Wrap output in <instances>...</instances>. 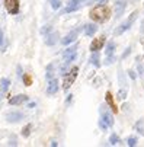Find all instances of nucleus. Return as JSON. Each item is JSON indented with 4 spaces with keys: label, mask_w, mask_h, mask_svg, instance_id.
I'll use <instances>...</instances> for the list:
<instances>
[{
    "label": "nucleus",
    "mask_w": 144,
    "mask_h": 147,
    "mask_svg": "<svg viewBox=\"0 0 144 147\" xmlns=\"http://www.w3.org/2000/svg\"><path fill=\"white\" fill-rule=\"evenodd\" d=\"M77 74H79V67H71V69L64 74V82H63V89H64V90H69V89H70V86L74 83Z\"/></svg>",
    "instance_id": "nucleus-2"
},
{
    "label": "nucleus",
    "mask_w": 144,
    "mask_h": 147,
    "mask_svg": "<svg viewBox=\"0 0 144 147\" xmlns=\"http://www.w3.org/2000/svg\"><path fill=\"white\" fill-rule=\"evenodd\" d=\"M127 144H128L130 147H134V146H137V138H135V137H130V138L127 140Z\"/></svg>",
    "instance_id": "nucleus-28"
},
{
    "label": "nucleus",
    "mask_w": 144,
    "mask_h": 147,
    "mask_svg": "<svg viewBox=\"0 0 144 147\" xmlns=\"http://www.w3.org/2000/svg\"><path fill=\"white\" fill-rule=\"evenodd\" d=\"M35 107H36L35 102H29V103H28V108H35Z\"/></svg>",
    "instance_id": "nucleus-35"
},
{
    "label": "nucleus",
    "mask_w": 144,
    "mask_h": 147,
    "mask_svg": "<svg viewBox=\"0 0 144 147\" xmlns=\"http://www.w3.org/2000/svg\"><path fill=\"white\" fill-rule=\"evenodd\" d=\"M52 31V26L51 25H45L44 28H41V34H42V35H45V34H50Z\"/></svg>",
    "instance_id": "nucleus-27"
},
{
    "label": "nucleus",
    "mask_w": 144,
    "mask_h": 147,
    "mask_svg": "<svg viewBox=\"0 0 144 147\" xmlns=\"http://www.w3.org/2000/svg\"><path fill=\"white\" fill-rule=\"evenodd\" d=\"M90 63H92V64L95 66V67H99L100 66V57H99V54H98V51H93L92 53V55H90V60H89Z\"/></svg>",
    "instance_id": "nucleus-17"
},
{
    "label": "nucleus",
    "mask_w": 144,
    "mask_h": 147,
    "mask_svg": "<svg viewBox=\"0 0 144 147\" xmlns=\"http://www.w3.org/2000/svg\"><path fill=\"white\" fill-rule=\"evenodd\" d=\"M58 38H60V34L58 32H50V34H47V38H45V44L47 45H54V44H57V41H58Z\"/></svg>",
    "instance_id": "nucleus-14"
},
{
    "label": "nucleus",
    "mask_w": 144,
    "mask_h": 147,
    "mask_svg": "<svg viewBox=\"0 0 144 147\" xmlns=\"http://www.w3.org/2000/svg\"><path fill=\"white\" fill-rule=\"evenodd\" d=\"M127 98V90L124 89V90H119V93H118V99H121V100H124Z\"/></svg>",
    "instance_id": "nucleus-29"
},
{
    "label": "nucleus",
    "mask_w": 144,
    "mask_h": 147,
    "mask_svg": "<svg viewBox=\"0 0 144 147\" xmlns=\"http://www.w3.org/2000/svg\"><path fill=\"white\" fill-rule=\"evenodd\" d=\"M114 61H115L114 55H108V58H106V61H105V64H106V66H109V64H112Z\"/></svg>",
    "instance_id": "nucleus-30"
},
{
    "label": "nucleus",
    "mask_w": 144,
    "mask_h": 147,
    "mask_svg": "<svg viewBox=\"0 0 144 147\" xmlns=\"http://www.w3.org/2000/svg\"><path fill=\"white\" fill-rule=\"evenodd\" d=\"M137 15H138V12H133L131 15H130V18L127 19V20H124L116 29H115V35L118 36V35H121V34H124L125 31H128L130 28H131V25L134 24V20L137 19Z\"/></svg>",
    "instance_id": "nucleus-3"
},
{
    "label": "nucleus",
    "mask_w": 144,
    "mask_h": 147,
    "mask_svg": "<svg viewBox=\"0 0 144 147\" xmlns=\"http://www.w3.org/2000/svg\"><path fill=\"white\" fill-rule=\"evenodd\" d=\"M130 53H131V48H130V47H128V48H127V51H125V53H124V54H122V58H125V57H127V55H128V54H130Z\"/></svg>",
    "instance_id": "nucleus-32"
},
{
    "label": "nucleus",
    "mask_w": 144,
    "mask_h": 147,
    "mask_svg": "<svg viewBox=\"0 0 144 147\" xmlns=\"http://www.w3.org/2000/svg\"><path fill=\"white\" fill-rule=\"evenodd\" d=\"M105 99H106V103L109 105V108L112 109V112L116 114V112H118V108H116V105H115V102H114V96H112V93H111V92H106Z\"/></svg>",
    "instance_id": "nucleus-15"
},
{
    "label": "nucleus",
    "mask_w": 144,
    "mask_h": 147,
    "mask_svg": "<svg viewBox=\"0 0 144 147\" xmlns=\"http://www.w3.org/2000/svg\"><path fill=\"white\" fill-rule=\"evenodd\" d=\"M28 100H29V96H26V95H16L9 99V103L10 105H22L24 102H28Z\"/></svg>",
    "instance_id": "nucleus-13"
},
{
    "label": "nucleus",
    "mask_w": 144,
    "mask_h": 147,
    "mask_svg": "<svg viewBox=\"0 0 144 147\" xmlns=\"http://www.w3.org/2000/svg\"><path fill=\"white\" fill-rule=\"evenodd\" d=\"M5 7L9 15H17L20 10V5L17 0H5Z\"/></svg>",
    "instance_id": "nucleus-5"
},
{
    "label": "nucleus",
    "mask_w": 144,
    "mask_h": 147,
    "mask_svg": "<svg viewBox=\"0 0 144 147\" xmlns=\"http://www.w3.org/2000/svg\"><path fill=\"white\" fill-rule=\"evenodd\" d=\"M83 29H85V34H86L87 36H93V35L96 34V31H98V26H96L95 24H87V25L83 26Z\"/></svg>",
    "instance_id": "nucleus-16"
},
{
    "label": "nucleus",
    "mask_w": 144,
    "mask_h": 147,
    "mask_svg": "<svg viewBox=\"0 0 144 147\" xmlns=\"http://www.w3.org/2000/svg\"><path fill=\"white\" fill-rule=\"evenodd\" d=\"M73 61H69V60H64V64H61L60 66V73L61 74H66L69 70H70V64H71Z\"/></svg>",
    "instance_id": "nucleus-18"
},
{
    "label": "nucleus",
    "mask_w": 144,
    "mask_h": 147,
    "mask_svg": "<svg viewBox=\"0 0 144 147\" xmlns=\"http://www.w3.org/2000/svg\"><path fill=\"white\" fill-rule=\"evenodd\" d=\"M24 118H25L24 112H19V111H12V112L6 114V121L12 122V124H16V122H19L20 119H24Z\"/></svg>",
    "instance_id": "nucleus-8"
},
{
    "label": "nucleus",
    "mask_w": 144,
    "mask_h": 147,
    "mask_svg": "<svg viewBox=\"0 0 144 147\" xmlns=\"http://www.w3.org/2000/svg\"><path fill=\"white\" fill-rule=\"evenodd\" d=\"M89 18L93 20V22L104 24V22H106V20L111 18V10H109V7L105 6V5H98V6H95V7L90 10Z\"/></svg>",
    "instance_id": "nucleus-1"
},
{
    "label": "nucleus",
    "mask_w": 144,
    "mask_h": 147,
    "mask_svg": "<svg viewBox=\"0 0 144 147\" xmlns=\"http://www.w3.org/2000/svg\"><path fill=\"white\" fill-rule=\"evenodd\" d=\"M87 0H69L67 3V7L63 10V13H71V12H76L79 9H81V6L86 5Z\"/></svg>",
    "instance_id": "nucleus-4"
},
{
    "label": "nucleus",
    "mask_w": 144,
    "mask_h": 147,
    "mask_svg": "<svg viewBox=\"0 0 144 147\" xmlns=\"http://www.w3.org/2000/svg\"><path fill=\"white\" fill-rule=\"evenodd\" d=\"M51 7L54 10H58L61 7V2H60V0H51Z\"/></svg>",
    "instance_id": "nucleus-26"
},
{
    "label": "nucleus",
    "mask_w": 144,
    "mask_h": 147,
    "mask_svg": "<svg viewBox=\"0 0 144 147\" xmlns=\"http://www.w3.org/2000/svg\"><path fill=\"white\" fill-rule=\"evenodd\" d=\"M125 7H127V2L125 0H116L115 2V16L116 18H119L122 13H124V10H125Z\"/></svg>",
    "instance_id": "nucleus-12"
},
{
    "label": "nucleus",
    "mask_w": 144,
    "mask_h": 147,
    "mask_svg": "<svg viewBox=\"0 0 144 147\" xmlns=\"http://www.w3.org/2000/svg\"><path fill=\"white\" fill-rule=\"evenodd\" d=\"M81 29V28H80ZM80 29H76V31H71L70 34H67L63 39H61V44H63V45H70L71 42H74V41H76V38H77V34H79V31Z\"/></svg>",
    "instance_id": "nucleus-10"
},
{
    "label": "nucleus",
    "mask_w": 144,
    "mask_h": 147,
    "mask_svg": "<svg viewBox=\"0 0 144 147\" xmlns=\"http://www.w3.org/2000/svg\"><path fill=\"white\" fill-rule=\"evenodd\" d=\"M114 51H115V42H114V41H111V42H108V45H106L105 54L106 55H114Z\"/></svg>",
    "instance_id": "nucleus-20"
},
{
    "label": "nucleus",
    "mask_w": 144,
    "mask_h": 147,
    "mask_svg": "<svg viewBox=\"0 0 144 147\" xmlns=\"http://www.w3.org/2000/svg\"><path fill=\"white\" fill-rule=\"evenodd\" d=\"M135 130L141 134V136H144V118H141V119H138L137 122H135Z\"/></svg>",
    "instance_id": "nucleus-19"
},
{
    "label": "nucleus",
    "mask_w": 144,
    "mask_h": 147,
    "mask_svg": "<svg viewBox=\"0 0 144 147\" xmlns=\"http://www.w3.org/2000/svg\"><path fill=\"white\" fill-rule=\"evenodd\" d=\"M9 85H10V80L9 79H2V82H0V90L6 92L9 89Z\"/></svg>",
    "instance_id": "nucleus-21"
},
{
    "label": "nucleus",
    "mask_w": 144,
    "mask_h": 147,
    "mask_svg": "<svg viewBox=\"0 0 144 147\" xmlns=\"http://www.w3.org/2000/svg\"><path fill=\"white\" fill-rule=\"evenodd\" d=\"M141 44H143V47H144V38L141 39Z\"/></svg>",
    "instance_id": "nucleus-38"
},
{
    "label": "nucleus",
    "mask_w": 144,
    "mask_h": 147,
    "mask_svg": "<svg viewBox=\"0 0 144 147\" xmlns=\"http://www.w3.org/2000/svg\"><path fill=\"white\" fill-rule=\"evenodd\" d=\"M51 146H52V147H57L58 143H57V141H51Z\"/></svg>",
    "instance_id": "nucleus-37"
},
{
    "label": "nucleus",
    "mask_w": 144,
    "mask_h": 147,
    "mask_svg": "<svg viewBox=\"0 0 144 147\" xmlns=\"http://www.w3.org/2000/svg\"><path fill=\"white\" fill-rule=\"evenodd\" d=\"M100 119L104 121L108 127H112V125H114V117L106 109V107H100Z\"/></svg>",
    "instance_id": "nucleus-6"
},
{
    "label": "nucleus",
    "mask_w": 144,
    "mask_h": 147,
    "mask_svg": "<svg viewBox=\"0 0 144 147\" xmlns=\"http://www.w3.org/2000/svg\"><path fill=\"white\" fill-rule=\"evenodd\" d=\"M119 137L116 136V134H111V137H109V143H111V146H116V144H119Z\"/></svg>",
    "instance_id": "nucleus-22"
},
{
    "label": "nucleus",
    "mask_w": 144,
    "mask_h": 147,
    "mask_svg": "<svg viewBox=\"0 0 144 147\" xmlns=\"http://www.w3.org/2000/svg\"><path fill=\"white\" fill-rule=\"evenodd\" d=\"M17 76L22 77V67H20V66H17Z\"/></svg>",
    "instance_id": "nucleus-34"
},
{
    "label": "nucleus",
    "mask_w": 144,
    "mask_h": 147,
    "mask_svg": "<svg viewBox=\"0 0 144 147\" xmlns=\"http://www.w3.org/2000/svg\"><path fill=\"white\" fill-rule=\"evenodd\" d=\"M128 73H130V77H131V79H135V77H137V74H135V71H133V70H130Z\"/></svg>",
    "instance_id": "nucleus-33"
},
{
    "label": "nucleus",
    "mask_w": 144,
    "mask_h": 147,
    "mask_svg": "<svg viewBox=\"0 0 144 147\" xmlns=\"http://www.w3.org/2000/svg\"><path fill=\"white\" fill-rule=\"evenodd\" d=\"M58 79H50L48 85H47V95H55L58 92Z\"/></svg>",
    "instance_id": "nucleus-9"
},
{
    "label": "nucleus",
    "mask_w": 144,
    "mask_h": 147,
    "mask_svg": "<svg viewBox=\"0 0 144 147\" xmlns=\"http://www.w3.org/2000/svg\"><path fill=\"white\" fill-rule=\"evenodd\" d=\"M31 128H32V124H28L26 127L22 130V136H24V137H29V134H31Z\"/></svg>",
    "instance_id": "nucleus-25"
},
{
    "label": "nucleus",
    "mask_w": 144,
    "mask_h": 147,
    "mask_svg": "<svg viewBox=\"0 0 144 147\" xmlns=\"http://www.w3.org/2000/svg\"><path fill=\"white\" fill-rule=\"evenodd\" d=\"M3 42H5V38H3V31L0 29V48L3 47Z\"/></svg>",
    "instance_id": "nucleus-31"
},
{
    "label": "nucleus",
    "mask_w": 144,
    "mask_h": 147,
    "mask_svg": "<svg viewBox=\"0 0 144 147\" xmlns=\"http://www.w3.org/2000/svg\"><path fill=\"white\" fill-rule=\"evenodd\" d=\"M76 57H77V47H76V45L67 48V50L64 51V54H63V58H64V60H69V61H74Z\"/></svg>",
    "instance_id": "nucleus-11"
},
{
    "label": "nucleus",
    "mask_w": 144,
    "mask_h": 147,
    "mask_svg": "<svg viewBox=\"0 0 144 147\" xmlns=\"http://www.w3.org/2000/svg\"><path fill=\"white\" fill-rule=\"evenodd\" d=\"M71 99H73V95H69V98H67V100H66V102H67V103H70V102H71Z\"/></svg>",
    "instance_id": "nucleus-36"
},
{
    "label": "nucleus",
    "mask_w": 144,
    "mask_h": 147,
    "mask_svg": "<svg viewBox=\"0 0 144 147\" xmlns=\"http://www.w3.org/2000/svg\"><path fill=\"white\" fill-rule=\"evenodd\" d=\"M22 80H24V85L25 86H31L32 85V77L29 74H24L22 76Z\"/></svg>",
    "instance_id": "nucleus-23"
},
{
    "label": "nucleus",
    "mask_w": 144,
    "mask_h": 147,
    "mask_svg": "<svg viewBox=\"0 0 144 147\" xmlns=\"http://www.w3.org/2000/svg\"><path fill=\"white\" fill-rule=\"evenodd\" d=\"M105 41H106V36L105 35H100L99 38H95L92 41V44H90V51L93 53V51L102 50V48H104V45H105Z\"/></svg>",
    "instance_id": "nucleus-7"
},
{
    "label": "nucleus",
    "mask_w": 144,
    "mask_h": 147,
    "mask_svg": "<svg viewBox=\"0 0 144 147\" xmlns=\"http://www.w3.org/2000/svg\"><path fill=\"white\" fill-rule=\"evenodd\" d=\"M52 69H54V64H50V66L47 67V73H45V77H47V80L52 79Z\"/></svg>",
    "instance_id": "nucleus-24"
}]
</instances>
